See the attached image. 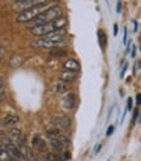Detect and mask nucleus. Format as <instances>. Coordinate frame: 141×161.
Returning <instances> with one entry per match:
<instances>
[{"label":"nucleus","instance_id":"obj_35","mask_svg":"<svg viewBox=\"0 0 141 161\" xmlns=\"http://www.w3.org/2000/svg\"><path fill=\"white\" fill-rule=\"evenodd\" d=\"M107 161H110V160H107Z\"/></svg>","mask_w":141,"mask_h":161},{"label":"nucleus","instance_id":"obj_9","mask_svg":"<svg viewBox=\"0 0 141 161\" xmlns=\"http://www.w3.org/2000/svg\"><path fill=\"white\" fill-rule=\"evenodd\" d=\"M31 146H33V148L37 149V151H44V149L47 148L46 140H44L39 134H35V135L33 136V140H31Z\"/></svg>","mask_w":141,"mask_h":161},{"label":"nucleus","instance_id":"obj_17","mask_svg":"<svg viewBox=\"0 0 141 161\" xmlns=\"http://www.w3.org/2000/svg\"><path fill=\"white\" fill-rule=\"evenodd\" d=\"M22 63V59H21V56L20 55H14L12 56V59H11V64H12V67H18L20 64Z\"/></svg>","mask_w":141,"mask_h":161},{"label":"nucleus","instance_id":"obj_22","mask_svg":"<svg viewBox=\"0 0 141 161\" xmlns=\"http://www.w3.org/2000/svg\"><path fill=\"white\" fill-rule=\"evenodd\" d=\"M127 110H132V98H128L127 101Z\"/></svg>","mask_w":141,"mask_h":161},{"label":"nucleus","instance_id":"obj_33","mask_svg":"<svg viewBox=\"0 0 141 161\" xmlns=\"http://www.w3.org/2000/svg\"><path fill=\"white\" fill-rule=\"evenodd\" d=\"M140 122H141V117H140Z\"/></svg>","mask_w":141,"mask_h":161},{"label":"nucleus","instance_id":"obj_20","mask_svg":"<svg viewBox=\"0 0 141 161\" xmlns=\"http://www.w3.org/2000/svg\"><path fill=\"white\" fill-rule=\"evenodd\" d=\"M101 147H102V144H99V143H98L97 146L94 147V149H93V153H94V155H97L98 152H99V149H101Z\"/></svg>","mask_w":141,"mask_h":161},{"label":"nucleus","instance_id":"obj_5","mask_svg":"<svg viewBox=\"0 0 141 161\" xmlns=\"http://www.w3.org/2000/svg\"><path fill=\"white\" fill-rule=\"evenodd\" d=\"M49 0H24V2H18L14 4V9L22 12V11H26V9H30V8H34L37 5H41V4H44L47 3Z\"/></svg>","mask_w":141,"mask_h":161},{"label":"nucleus","instance_id":"obj_18","mask_svg":"<svg viewBox=\"0 0 141 161\" xmlns=\"http://www.w3.org/2000/svg\"><path fill=\"white\" fill-rule=\"evenodd\" d=\"M51 55L52 56H64L65 55V51L64 50H52L51 51Z\"/></svg>","mask_w":141,"mask_h":161},{"label":"nucleus","instance_id":"obj_6","mask_svg":"<svg viewBox=\"0 0 141 161\" xmlns=\"http://www.w3.org/2000/svg\"><path fill=\"white\" fill-rule=\"evenodd\" d=\"M65 37H67L65 30L64 29H60V30H56V31H52V33H50V34H46L42 38L56 46V45H59V43H61L63 41H64Z\"/></svg>","mask_w":141,"mask_h":161},{"label":"nucleus","instance_id":"obj_14","mask_svg":"<svg viewBox=\"0 0 141 161\" xmlns=\"http://www.w3.org/2000/svg\"><path fill=\"white\" fill-rule=\"evenodd\" d=\"M56 158V153H52V152H42L39 153L37 157V161H55Z\"/></svg>","mask_w":141,"mask_h":161},{"label":"nucleus","instance_id":"obj_23","mask_svg":"<svg viewBox=\"0 0 141 161\" xmlns=\"http://www.w3.org/2000/svg\"><path fill=\"white\" fill-rule=\"evenodd\" d=\"M5 53H7V51H5V49H4V47H2V46H0V59H2L3 56L5 55Z\"/></svg>","mask_w":141,"mask_h":161},{"label":"nucleus","instance_id":"obj_13","mask_svg":"<svg viewBox=\"0 0 141 161\" xmlns=\"http://www.w3.org/2000/svg\"><path fill=\"white\" fill-rule=\"evenodd\" d=\"M64 68L68 69V71L78 72V69H80V63H78L76 59H68V60L64 63Z\"/></svg>","mask_w":141,"mask_h":161},{"label":"nucleus","instance_id":"obj_34","mask_svg":"<svg viewBox=\"0 0 141 161\" xmlns=\"http://www.w3.org/2000/svg\"><path fill=\"white\" fill-rule=\"evenodd\" d=\"M140 42H141V38H140Z\"/></svg>","mask_w":141,"mask_h":161},{"label":"nucleus","instance_id":"obj_26","mask_svg":"<svg viewBox=\"0 0 141 161\" xmlns=\"http://www.w3.org/2000/svg\"><path fill=\"white\" fill-rule=\"evenodd\" d=\"M124 45H127V28H124V39H123Z\"/></svg>","mask_w":141,"mask_h":161},{"label":"nucleus","instance_id":"obj_1","mask_svg":"<svg viewBox=\"0 0 141 161\" xmlns=\"http://www.w3.org/2000/svg\"><path fill=\"white\" fill-rule=\"evenodd\" d=\"M60 14H61L60 7L54 5V7L50 8V9H47V11H44L43 13H41V14H39L37 19H34L33 21L28 22L26 26H28L29 29H33V28H37V26H39V25H44V24H49V22H52V21H55V20L60 19Z\"/></svg>","mask_w":141,"mask_h":161},{"label":"nucleus","instance_id":"obj_36","mask_svg":"<svg viewBox=\"0 0 141 161\" xmlns=\"http://www.w3.org/2000/svg\"><path fill=\"white\" fill-rule=\"evenodd\" d=\"M26 161H29V160H26Z\"/></svg>","mask_w":141,"mask_h":161},{"label":"nucleus","instance_id":"obj_29","mask_svg":"<svg viewBox=\"0 0 141 161\" xmlns=\"http://www.w3.org/2000/svg\"><path fill=\"white\" fill-rule=\"evenodd\" d=\"M114 36L115 37L118 36V24H115V25H114Z\"/></svg>","mask_w":141,"mask_h":161},{"label":"nucleus","instance_id":"obj_16","mask_svg":"<svg viewBox=\"0 0 141 161\" xmlns=\"http://www.w3.org/2000/svg\"><path fill=\"white\" fill-rule=\"evenodd\" d=\"M98 42H99V46H101V49L102 50H105L106 49V46H107V36L103 30H98Z\"/></svg>","mask_w":141,"mask_h":161},{"label":"nucleus","instance_id":"obj_21","mask_svg":"<svg viewBox=\"0 0 141 161\" xmlns=\"http://www.w3.org/2000/svg\"><path fill=\"white\" fill-rule=\"evenodd\" d=\"M114 130H115V127H114V126H110V127H108V130H107V132H106V135L110 136V135L114 132Z\"/></svg>","mask_w":141,"mask_h":161},{"label":"nucleus","instance_id":"obj_31","mask_svg":"<svg viewBox=\"0 0 141 161\" xmlns=\"http://www.w3.org/2000/svg\"><path fill=\"white\" fill-rule=\"evenodd\" d=\"M136 67H138V68H141V59H140V60H138V62L136 63Z\"/></svg>","mask_w":141,"mask_h":161},{"label":"nucleus","instance_id":"obj_3","mask_svg":"<svg viewBox=\"0 0 141 161\" xmlns=\"http://www.w3.org/2000/svg\"><path fill=\"white\" fill-rule=\"evenodd\" d=\"M67 25V20L64 17H60L58 20H55L52 22H49V24H44V25H39L37 28H33L30 29V31L33 33L34 36H46V34H50L52 31H56V30H60V29H64Z\"/></svg>","mask_w":141,"mask_h":161},{"label":"nucleus","instance_id":"obj_8","mask_svg":"<svg viewBox=\"0 0 141 161\" xmlns=\"http://www.w3.org/2000/svg\"><path fill=\"white\" fill-rule=\"evenodd\" d=\"M61 105L65 110H72L76 106V94L72 92H68L64 97L61 98Z\"/></svg>","mask_w":141,"mask_h":161},{"label":"nucleus","instance_id":"obj_24","mask_svg":"<svg viewBox=\"0 0 141 161\" xmlns=\"http://www.w3.org/2000/svg\"><path fill=\"white\" fill-rule=\"evenodd\" d=\"M136 103L137 105H141V93H137V96H136Z\"/></svg>","mask_w":141,"mask_h":161},{"label":"nucleus","instance_id":"obj_4","mask_svg":"<svg viewBox=\"0 0 141 161\" xmlns=\"http://www.w3.org/2000/svg\"><path fill=\"white\" fill-rule=\"evenodd\" d=\"M8 138H9L11 143H13L14 146H26V139L25 135L22 134V131L20 128H14L12 127L9 131H8Z\"/></svg>","mask_w":141,"mask_h":161},{"label":"nucleus","instance_id":"obj_10","mask_svg":"<svg viewBox=\"0 0 141 161\" xmlns=\"http://www.w3.org/2000/svg\"><path fill=\"white\" fill-rule=\"evenodd\" d=\"M20 122V118L17 115H5L0 120V125L3 127H13Z\"/></svg>","mask_w":141,"mask_h":161},{"label":"nucleus","instance_id":"obj_32","mask_svg":"<svg viewBox=\"0 0 141 161\" xmlns=\"http://www.w3.org/2000/svg\"><path fill=\"white\" fill-rule=\"evenodd\" d=\"M14 2H16V3H18V2H24V0H14Z\"/></svg>","mask_w":141,"mask_h":161},{"label":"nucleus","instance_id":"obj_15","mask_svg":"<svg viewBox=\"0 0 141 161\" xmlns=\"http://www.w3.org/2000/svg\"><path fill=\"white\" fill-rule=\"evenodd\" d=\"M68 83H65V81H63V80H59V81L55 84V91H56V93H59V94H63V93H65V92H68Z\"/></svg>","mask_w":141,"mask_h":161},{"label":"nucleus","instance_id":"obj_11","mask_svg":"<svg viewBox=\"0 0 141 161\" xmlns=\"http://www.w3.org/2000/svg\"><path fill=\"white\" fill-rule=\"evenodd\" d=\"M31 45H33V47H37V49H54L55 47L54 43L46 41V39H43V38H39V39H37V41H33Z\"/></svg>","mask_w":141,"mask_h":161},{"label":"nucleus","instance_id":"obj_12","mask_svg":"<svg viewBox=\"0 0 141 161\" xmlns=\"http://www.w3.org/2000/svg\"><path fill=\"white\" fill-rule=\"evenodd\" d=\"M76 77H77V72H75V71L65 69L60 74V80H63V81H65V83L73 81V80H76Z\"/></svg>","mask_w":141,"mask_h":161},{"label":"nucleus","instance_id":"obj_7","mask_svg":"<svg viewBox=\"0 0 141 161\" xmlns=\"http://www.w3.org/2000/svg\"><path fill=\"white\" fill-rule=\"evenodd\" d=\"M51 125L54 128H56L59 131H64L67 128H69L70 126V119L65 115H60V117H55L51 120Z\"/></svg>","mask_w":141,"mask_h":161},{"label":"nucleus","instance_id":"obj_27","mask_svg":"<svg viewBox=\"0 0 141 161\" xmlns=\"http://www.w3.org/2000/svg\"><path fill=\"white\" fill-rule=\"evenodd\" d=\"M127 67H128V64H124V67H123V69H122V74H120V77L124 76V72L127 71Z\"/></svg>","mask_w":141,"mask_h":161},{"label":"nucleus","instance_id":"obj_2","mask_svg":"<svg viewBox=\"0 0 141 161\" xmlns=\"http://www.w3.org/2000/svg\"><path fill=\"white\" fill-rule=\"evenodd\" d=\"M55 3H44V4H41V5H37L34 8H30V9H26V11H22L17 14V21L18 22H30V21H33L34 19H37L39 14L43 13L44 11L47 9H50L51 7H54Z\"/></svg>","mask_w":141,"mask_h":161},{"label":"nucleus","instance_id":"obj_25","mask_svg":"<svg viewBox=\"0 0 141 161\" xmlns=\"http://www.w3.org/2000/svg\"><path fill=\"white\" fill-rule=\"evenodd\" d=\"M137 115H138V110H135V113H133V117H132V123L136 120V118H137Z\"/></svg>","mask_w":141,"mask_h":161},{"label":"nucleus","instance_id":"obj_19","mask_svg":"<svg viewBox=\"0 0 141 161\" xmlns=\"http://www.w3.org/2000/svg\"><path fill=\"white\" fill-rule=\"evenodd\" d=\"M3 92H4V89H3V79H2V76H0V101H2V98H3Z\"/></svg>","mask_w":141,"mask_h":161},{"label":"nucleus","instance_id":"obj_30","mask_svg":"<svg viewBox=\"0 0 141 161\" xmlns=\"http://www.w3.org/2000/svg\"><path fill=\"white\" fill-rule=\"evenodd\" d=\"M135 54H136V47H135V45H133V47H132V56H135Z\"/></svg>","mask_w":141,"mask_h":161},{"label":"nucleus","instance_id":"obj_28","mask_svg":"<svg viewBox=\"0 0 141 161\" xmlns=\"http://www.w3.org/2000/svg\"><path fill=\"white\" fill-rule=\"evenodd\" d=\"M120 11H122V3L119 2V3H118V5H116V12L120 13Z\"/></svg>","mask_w":141,"mask_h":161}]
</instances>
